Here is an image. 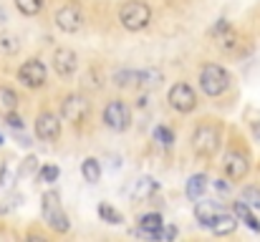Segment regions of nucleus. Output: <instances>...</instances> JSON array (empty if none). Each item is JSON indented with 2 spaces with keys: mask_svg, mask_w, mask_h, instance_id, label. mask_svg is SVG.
<instances>
[{
  "mask_svg": "<svg viewBox=\"0 0 260 242\" xmlns=\"http://www.w3.org/2000/svg\"><path fill=\"white\" fill-rule=\"evenodd\" d=\"M36 136L41 139V142H58V136H61V121H58V116L56 114H51V111H43L38 119H36Z\"/></svg>",
  "mask_w": 260,
  "mask_h": 242,
  "instance_id": "obj_10",
  "label": "nucleus"
},
{
  "mask_svg": "<svg viewBox=\"0 0 260 242\" xmlns=\"http://www.w3.org/2000/svg\"><path fill=\"white\" fill-rule=\"evenodd\" d=\"M15 8L23 13V15H38L41 8H43V0H15Z\"/></svg>",
  "mask_w": 260,
  "mask_h": 242,
  "instance_id": "obj_25",
  "label": "nucleus"
},
{
  "mask_svg": "<svg viewBox=\"0 0 260 242\" xmlns=\"http://www.w3.org/2000/svg\"><path fill=\"white\" fill-rule=\"evenodd\" d=\"M41 215H43V222L51 230H56V232H69L71 230V222H69L63 207H61V197H58L56 189L53 192H46L41 197Z\"/></svg>",
  "mask_w": 260,
  "mask_h": 242,
  "instance_id": "obj_3",
  "label": "nucleus"
},
{
  "mask_svg": "<svg viewBox=\"0 0 260 242\" xmlns=\"http://www.w3.org/2000/svg\"><path fill=\"white\" fill-rule=\"evenodd\" d=\"M233 215L248 227V230H253V232H260V220L253 215V210L245 204V202H233Z\"/></svg>",
  "mask_w": 260,
  "mask_h": 242,
  "instance_id": "obj_17",
  "label": "nucleus"
},
{
  "mask_svg": "<svg viewBox=\"0 0 260 242\" xmlns=\"http://www.w3.org/2000/svg\"><path fill=\"white\" fill-rule=\"evenodd\" d=\"M3 119H5V124H8L10 129H15V131H20V129L25 126V124H23V119H20V116H18L15 111H13V114H5Z\"/></svg>",
  "mask_w": 260,
  "mask_h": 242,
  "instance_id": "obj_31",
  "label": "nucleus"
},
{
  "mask_svg": "<svg viewBox=\"0 0 260 242\" xmlns=\"http://www.w3.org/2000/svg\"><path fill=\"white\" fill-rule=\"evenodd\" d=\"M228 86H230V74L222 66H217V63H205L202 66V71H200V88L210 98L222 96L228 91Z\"/></svg>",
  "mask_w": 260,
  "mask_h": 242,
  "instance_id": "obj_4",
  "label": "nucleus"
},
{
  "mask_svg": "<svg viewBox=\"0 0 260 242\" xmlns=\"http://www.w3.org/2000/svg\"><path fill=\"white\" fill-rule=\"evenodd\" d=\"M210 36L215 38V43H217L222 51H233V48L238 46V33H235V28L230 25V20H220V23L210 30Z\"/></svg>",
  "mask_w": 260,
  "mask_h": 242,
  "instance_id": "obj_13",
  "label": "nucleus"
},
{
  "mask_svg": "<svg viewBox=\"0 0 260 242\" xmlns=\"http://www.w3.org/2000/svg\"><path fill=\"white\" fill-rule=\"evenodd\" d=\"M215 187H217V189H220L222 194H225V192H230V187L225 184V179H215Z\"/></svg>",
  "mask_w": 260,
  "mask_h": 242,
  "instance_id": "obj_32",
  "label": "nucleus"
},
{
  "mask_svg": "<svg viewBox=\"0 0 260 242\" xmlns=\"http://www.w3.org/2000/svg\"><path fill=\"white\" fill-rule=\"evenodd\" d=\"M58 174H61V169H58L56 164H43V166H41L38 179H41L43 184H53V182L58 179Z\"/></svg>",
  "mask_w": 260,
  "mask_h": 242,
  "instance_id": "obj_27",
  "label": "nucleus"
},
{
  "mask_svg": "<svg viewBox=\"0 0 260 242\" xmlns=\"http://www.w3.org/2000/svg\"><path fill=\"white\" fill-rule=\"evenodd\" d=\"M18 109V93L8 86H0V116L13 114Z\"/></svg>",
  "mask_w": 260,
  "mask_h": 242,
  "instance_id": "obj_20",
  "label": "nucleus"
},
{
  "mask_svg": "<svg viewBox=\"0 0 260 242\" xmlns=\"http://www.w3.org/2000/svg\"><path fill=\"white\" fill-rule=\"evenodd\" d=\"M104 124L111 131H126L132 126V109L124 101H119V98L109 101L104 106Z\"/></svg>",
  "mask_w": 260,
  "mask_h": 242,
  "instance_id": "obj_5",
  "label": "nucleus"
},
{
  "mask_svg": "<svg viewBox=\"0 0 260 242\" xmlns=\"http://www.w3.org/2000/svg\"><path fill=\"white\" fill-rule=\"evenodd\" d=\"M114 83L126 88V86H137V71H129V68H121L114 74Z\"/></svg>",
  "mask_w": 260,
  "mask_h": 242,
  "instance_id": "obj_26",
  "label": "nucleus"
},
{
  "mask_svg": "<svg viewBox=\"0 0 260 242\" xmlns=\"http://www.w3.org/2000/svg\"><path fill=\"white\" fill-rule=\"evenodd\" d=\"M222 212H225L222 204L215 202V199H205V202L197 199V204H194V217H197V222H200L202 227H210V225L215 222V217L222 215Z\"/></svg>",
  "mask_w": 260,
  "mask_h": 242,
  "instance_id": "obj_14",
  "label": "nucleus"
},
{
  "mask_svg": "<svg viewBox=\"0 0 260 242\" xmlns=\"http://www.w3.org/2000/svg\"><path fill=\"white\" fill-rule=\"evenodd\" d=\"M243 202L248 207H260V187H245L243 189Z\"/></svg>",
  "mask_w": 260,
  "mask_h": 242,
  "instance_id": "obj_29",
  "label": "nucleus"
},
{
  "mask_svg": "<svg viewBox=\"0 0 260 242\" xmlns=\"http://www.w3.org/2000/svg\"><path fill=\"white\" fill-rule=\"evenodd\" d=\"M0 147H3V136H0Z\"/></svg>",
  "mask_w": 260,
  "mask_h": 242,
  "instance_id": "obj_35",
  "label": "nucleus"
},
{
  "mask_svg": "<svg viewBox=\"0 0 260 242\" xmlns=\"http://www.w3.org/2000/svg\"><path fill=\"white\" fill-rule=\"evenodd\" d=\"M220 149V126L217 124H200L192 134V152L200 157V159H210L215 157V152Z\"/></svg>",
  "mask_w": 260,
  "mask_h": 242,
  "instance_id": "obj_2",
  "label": "nucleus"
},
{
  "mask_svg": "<svg viewBox=\"0 0 260 242\" xmlns=\"http://www.w3.org/2000/svg\"><path fill=\"white\" fill-rule=\"evenodd\" d=\"M235 227H238V217H235V215L222 212V215H217V217H215V222H212L207 230H212L215 235L225 237V235H233V232H235Z\"/></svg>",
  "mask_w": 260,
  "mask_h": 242,
  "instance_id": "obj_18",
  "label": "nucleus"
},
{
  "mask_svg": "<svg viewBox=\"0 0 260 242\" xmlns=\"http://www.w3.org/2000/svg\"><path fill=\"white\" fill-rule=\"evenodd\" d=\"M152 136H154L162 147H172V144H174V131H170L167 126H154Z\"/></svg>",
  "mask_w": 260,
  "mask_h": 242,
  "instance_id": "obj_28",
  "label": "nucleus"
},
{
  "mask_svg": "<svg viewBox=\"0 0 260 242\" xmlns=\"http://www.w3.org/2000/svg\"><path fill=\"white\" fill-rule=\"evenodd\" d=\"M81 174H84V179H86L88 184L101 182V164H99V159H93V157L84 159V164H81Z\"/></svg>",
  "mask_w": 260,
  "mask_h": 242,
  "instance_id": "obj_21",
  "label": "nucleus"
},
{
  "mask_svg": "<svg viewBox=\"0 0 260 242\" xmlns=\"http://www.w3.org/2000/svg\"><path fill=\"white\" fill-rule=\"evenodd\" d=\"M167 101L179 114H189L197 106V96H194V88L189 83H174L170 88V93H167Z\"/></svg>",
  "mask_w": 260,
  "mask_h": 242,
  "instance_id": "obj_6",
  "label": "nucleus"
},
{
  "mask_svg": "<svg viewBox=\"0 0 260 242\" xmlns=\"http://www.w3.org/2000/svg\"><path fill=\"white\" fill-rule=\"evenodd\" d=\"M76 66H79V58L71 48H56L53 53V71L61 76V79H71L76 74Z\"/></svg>",
  "mask_w": 260,
  "mask_h": 242,
  "instance_id": "obj_12",
  "label": "nucleus"
},
{
  "mask_svg": "<svg viewBox=\"0 0 260 242\" xmlns=\"http://www.w3.org/2000/svg\"><path fill=\"white\" fill-rule=\"evenodd\" d=\"M46 76H48V71H46L43 61H38V58H30L18 68V81L28 88H41L46 83Z\"/></svg>",
  "mask_w": 260,
  "mask_h": 242,
  "instance_id": "obj_9",
  "label": "nucleus"
},
{
  "mask_svg": "<svg viewBox=\"0 0 260 242\" xmlns=\"http://www.w3.org/2000/svg\"><path fill=\"white\" fill-rule=\"evenodd\" d=\"M222 169H225V174H228V179H230V182H240V179H245V174H248L250 164H248V157H245L243 152L230 149V152L225 154Z\"/></svg>",
  "mask_w": 260,
  "mask_h": 242,
  "instance_id": "obj_11",
  "label": "nucleus"
},
{
  "mask_svg": "<svg viewBox=\"0 0 260 242\" xmlns=\"http://www.w3.org/2000/svg\"><path fill=\"white\" fill-rule=\"evenodd\" d=\"M207 184H210L207 174H192V177L187 179V187H184V194H187V199H189V202H197V199H202V194H205Z\"/></svg>",
  "mask_w": 260,
  "mask_h": 242,
  "instance_id": "obj_16",
  "label": "nucleus"
},
{
  "mask_svg": "<svg viewBox=\"0 0 260 242\" xmlns=\"http://www.w3.org/2000/svg\"><path fill=\"white\" fill-rule=\"evenodd\" d=\"M88 111H91V103H88L86 96H81V93H71V96H66L63 103H61V114H63V119L71 121V124H81L88 116Z\"/></svg>",
  "mask_w": 260,
  "mask_h": 242,
  "instance_id": "obj_8",
  "label": "nucleus"
},
{
  "mask_svg": "<svg viewBox=\"0 0 260 242\" xmlns=\"http://www.w3.org/2000/svg\"><path fill=\"white\" fill-rule=\"evenodd\" d=\"M99 217L106 222V225H121L124 222V215L119 212V210H114L111 204H99Z\"/></svg>",
  "mask_w": 260,
  "mask_h": 242,
  "instance_id": "obj_24",
  "label": "nucleus"
},
{
  "mask_svg": "<svg viewBox=\"0 0 260 242\" xmlns=\"http://www.w3.org/2000/svg\"><path fill=\"white\" fill-rule=\"evenodd\" d=\"M152 20V8L144 3V0H124L121 8H119V23L132 30V33H139L149 25Z\"/></svg>",
  "mask_w": 260,
  "mask_h": 242,
  "instance_id": "obj_1",
  "label": "nucleus"
},
{
  "mask_svg": "<svg viewBox=\"0 0 260 242\" xmlns=\"http://www.w3.org/2000/svg\"><path fill=\"white\" fill-rule=\"evenodd\" d=\"M56 25H58V30H63V33H79L81 25H84L81 5H79V3H66V5H61L58 13H56Z\"/></svg>",
  "mask_w": 260,
  "mask_h": 242,
  "instance_id": "obj_7",
  "label": "nucleus"
},
{
  "mask_svg": "<svg viewBox=\"0 0 260 242\" xmlns=\"http://www.w3.org/2000/svg\"><path fill=\"white\" fill-rule=\"evenodd\" d=\"M157 189H159V182L154 177H142L132 189V199L134 202H149L157 194Z\"/></svg>",
  "mask_w": 260,
  "mask_h": 242,
  "instance_id": "obj_15",
  "label": "nucleus"
},
{
  "mask_svg": "<svg viewBox=\"0 0 260 242\" xmlns=\"http://www.w3.org/2000/svg\"><path fill=\"white\" fill-rule=\"evenodd\" d=\"M162 81H165V76H162L159 68H144V71H137V86L144 88V91L157 88Z\"/></svg>",
  "mask_w": 260,
  "mask_h": 242,
  "instance_id": "obj_19",
  "label": "nucleus"
},
{
  "mask_svg": "<svg viewBox=\"0 0 260 242\" xmlns=\"http://www.w3.org/2000/svg\"><path fill=\"white\" fill-rule=\"evenodd\" d=\"M162 225H165V220H162L159 212H147V215L139 217V227H137V232H154V230L162 227Z\"/></svg>",
  "mask_w": 260,
  "mask_h": 242,
  "instance_id": "obj_22",
  "label": "nucleus"
},
{
  "mask_svg": "<svg viewBox=\"0 0 260 242\" xmlns=\"http://www.w3.org/2000/svg\"><path fill=\"white\" fill-rule=\"evenodd\" d=\"M5 20H8V18H5V10H3V8H0V25H3V23H5Z\"/></svg>",
  "mask_w": 260,
  "mask_h": 242,
  "instance_id": "obj_34",
  "label": "nucleus"
},
{
  "mask_svg": "<svg viewBox=\"0 0 260 242\" xmlns=\"http://www.w3.org/2000/svg\"><path fill=\"white\" fill-rule=\"evenodd\" d=\"M5 179H8V166L3 164V166H0V184H5Z\"/></svg>",
  "mask_w": 260,
  "mask_h": 242,
  "instance_id": "obj_33",
  "label": "nucleus"
},
{
  "mask_svg": "<svg viewBox=\"0 0 260 242\" xmlns=\"http://www.w3.org/2000/svg\"><path fill=\"white\" fill-rule=\"evenodd\" d=\"M36 169H38V159H36V157H28V159L23 161V166H20L18 177H30Z\"/></svg>",
  "mask_w": 260,
  "mask_h": 242,
  "instance_id": "obj_30",
  "label": "nucleus"
},
{
  "mask_svg": "<svg viewBox=\"0 0 260 242\" xmlns=\"http://www.w3.org/2000/svg\"><path fill=\"white\" fill-rule=\"evenodd\" d=\"M20 51V41L13 33H0V56H15Z\"/></svg>",
  "mask_w": 260,
  "mask_h": 242,
  "instance_id": "obj_23",
  "label": "nucleus"
}]
</instances>
